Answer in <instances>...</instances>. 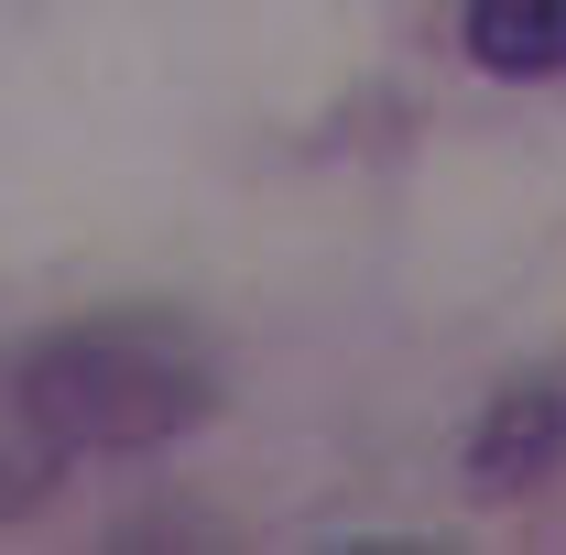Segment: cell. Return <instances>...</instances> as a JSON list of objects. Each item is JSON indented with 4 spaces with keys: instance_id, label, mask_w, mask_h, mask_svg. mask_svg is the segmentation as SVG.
Returning <instances> with one entry per match:
<instances>
[{
    "instance_id": "277c9868",
    "label": "cell",
    "mask_w": 566,
    "mask_h": 555,
    "mask_svg": "<svg viewBox=\"0 0 566 555\" xmlns=\"http://www.w3.org/2000/svg\"><path fill=\"white\" fill-rule=\"evenodd\" d=\"M11 425H22V415H0V501H11Z\"/></svg>"
},
{
    "instance_id": "6da1fadb",
    "label": "cell",
    "mask_w": 566,
    "mask_h": 555,
    "mask_svg": "<svg viewBox=\"0 0 566 555\" xmlns=\"http://www.w3.org/2000/svg\"><path fill=\"white\" fill-rule=\"evenodd\" d=\"M218 370L175 316H76L11 359V415L55 458H132L208 425Z\"/></svg>"
},
{
    "instance_id": "7a4b0ae2",
    "label": "cell",
    "mask_w": 566,
    "mask_h": 555,
    "mask_svg": "<svg viewBox=\"0 0 566 555\" xmlns=\"http://www.w3.org/2000/svg\"><path fill=\"white\" fill-rule=\"evenodd\" d=\"M556 447H566V404L556 392H501L491 415H480V490H523V480H545L556 469Z\"/></svg>"
},
{
    "instance_id": "3957f363",
    "label": "cell",
    "mask_w": 566,
    "mask_h": 555,
    "mask_svg": "<svg viewBox=\"0 0 566 555\" xmlns=\"http://www.w3.org/2000/svg\"><path fill=\"white\" fill-rule=\"evenodd\" d=\"M469 55L491 76H566V0H469Z\"/></svg>"
}]
</instances>
